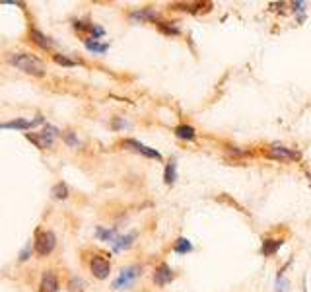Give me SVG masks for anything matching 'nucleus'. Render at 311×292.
Segmentation results:
<instances>
[{"instance_id": "17", "label": "nucleus", "mask_w": 311, "mask_h": 292, "mask_svg": "<svg viewBox=\"0 0 311 292\" xmlns=\"http://www.w3.org/2000/svg\"><path fill=\"white\" fill-rule=\"evenodd\" d=\"M175 137L183 140H193L197 137V133H195V129L191 127V125H177L175 127Z\"/></svg>"}, {"instance_id": "16", "label": "nucleus", "mask_w": 311, "mask_h": 292, "mask_svg": "<svg viewBox=\"0 0 311 292\" xmlns=\"http://www.w3.org/2000/svg\"><path fill=\"white\" fill-rule=\"evenodd\" d=\"M29 35H31V39H33V41L37 43L39 47H43V49H51V47L55 45V43H53V39L47 37L45 33L37 31V29H31V33H29Z\"/></svg>"}, {"instance_id": "25", "label": "nucleus", "mask_w": 311, "mask_h": 292, "mask_svg": "<svg viewBox=\"0 0 311 292\" xmlns=\"http://www.w3.org/2000/svg\"><path fill=\"white\" fill-rule=\"evenodd\" d=\"M70 288L76 292H82L84 290V280L82 279H72L70 280Z\"/></svg>"}, {"instance_id": "22", "label": "nucleus", "mask_w": 311, "mask_h": 292, "mask_svg": "<svg viewBox=\"0 0 311 292\" xmlns=\"http://www.w3.org/2000/svg\"><path fill=\"white\" fill-rule=\"evenodd\" d=\"M51 195H53L57 201H64V199L68 197V187H66L64 183H57V185L53 187V191H51Z\"/></svg>"}, {"instance_id": "9", "label": "nucleus", "mask_w": 311, "mask_h": 292, "mask_svg": "<svg viewBox=\"0 0 311 292\" xmlns=\"http://www.w3.org/2000/svg\"><path fill=\"white\" fill-rule=\"evenodd\" d=\"M173 8L177 10H185V12H210L212 10V2H193V4H189V2H177L173 4Z\"/></svg>"}, {"instance_id": "2", "label": "nucleus", "mask_w": 311, "mask_h": 292, "mask_svg": "<svg viewBox=\"0 0 311 292\" xmlns=\"http://www.w3.org/2000/svg\"><path fill=\"white\" fill-rule=\"evenodd\" d=\"M140 267L138 265H132V267H126L123 269L121 273H119V277L113 280V288L115 290H124V288H130L132 284H135V280L140 277Z\"/></svg>"}, {"instance_id": "24", "label": "nucleus", "mask_w": 311, "mask_h": 292, "mask_svg": "<svg viewBox=\"0 0 311 292\" xmlns=\"http://www.w3.org/2000/svg\"><path fill=\"white\" fill-rule=\"evenodd\" d=\"M64 140H66L70 146H78V139H76V135L72 131H66V133H64Z\"/></svg>"}, {"instance_id": "6", "label": "nucleus", "mask_w": 311, "mask_h": 292, "mask_svg": "<svg viewBox=\"0 0 311 292\" xmlns=\"http://www.w3.org/2000/svg\"><path fill=\"white\" fill-rule=\"evenodd\" d=\"M90 269H92V273H94L96 279H107L109 273H111V265H109V261L103 259V257H100V255L94 257V259L90 261Z\"/></svg>"}, {"instance_id": "1", "label": "nucleus", "mask_w": 311, "mask_h": 292, "mask_svg": "<svg viewBox=\"0 0 311 292\" xmlns=\"http://www.w3.org/2000/svg\"><path fill=\"white\" fill-rule=\"evenodd\" d=\"M8 63L20 68L25 74H33V76H43L45 74V66L39 61L37 57L29 55V53H10L8 55Z\"/></svg>"}, {"instance_id": "11", "label": "nucleus", "mask_w": 311, "mask_h": 292, "mask_svg": "<svg viewBox=\"0 0 311 292\" xmlns=\"http://www.w3.org/2000/svg\"><path fill=\"white\" fill-rule=\"evenodd\" d=\"M135 22H158V12L154 8H140L137 12H130Z\"/></svg>"}, {"instance_id": "12", "label": "nucleus", "mask_w": 311, "mask_h": 292, "mask_svg": "<svg viewBox=\"0 0 311 292\" xmlns=\"http://www.w3.org/2000/svg\"><path fill=\"white\" fill-rule=\"evenodd\" d=\"M39 123H43V119L37 117L35 121H25V119H16V121H10V123H2L0 127L2 129H22V131H27V129L35 127Z\"/></svg>"}, {"instance_id": "7", "label": "nucleus", "mask_w": 311, "mask_h": 292, "mask_svg": "<svg viewBox=\"0 0 311 292\" xmlns=\"http://www.w3.org/2000/svg\"><path fill=\"white\" fill-rule=\"evenodd\" d=\"M126 148H132V150H137L138 154H142V156H146V158H154V160H162V154L158 152V150H154V148H148V146H144L142 142H138L135 139H128L123 142Z\"/></svg>"}, {"instance_id": "4", "label": "nucleus", "mask_w": 311, "mask_h": 292, "mask_svg": "<svg viewBox=\"0 0 311 292\" xmlns=\"http://www.w3.org/2000/svg\"><path fill=\"white\" fill-rule=\"evenodd\" d=\"M55 135H57V129L47 127L41 135H33V133L29 135V133H25V139L31 140L39 150H45V148H51V146H53V139H55Z\"/></svg>"}, {"instance_id": "18", "label": "nucleus", "mask_w": 311, "mask_h": 292, "mask_svg": "<svg viewBox=\"0 0 311 292\" xmlns=\"http://www.w3.org/2000/svg\"><path fill=\"white\" fill-rule=\"evenodd\" d=\"M173 252L179 255H185V254H189V252H193V243L187 240V238H179V240L175 241Z\"/></svg>"}, {"instance_id": "5", "label": "nucleus", "mask_w": 311, "mask_h": 292, "mask_svg": "<svg viewBox=\"0 0 311 292\" xmlns=\"http://www.w3.org/2000/svg\"><path fill=\"white\" fill-rule=\"evenodd\" d=\"M57 245V238L53 232H41L35 240V252L39 255H49Z\"/></svg>"}, {"instance_id": "15", "label": "nucleus", "mask_w": 311, "mask_h": 292, "mask_svg": "<svg viewBox=\"0 0 311 292\" xmlns=\"http://www.w3.org/2000/svg\"><path fill=\"white\" fill-rule=\"evenodd\" d=\"M163 179H165V183L167 185H173L175 179H177V160L171 158L167 165H165V172H163Z\"/></svg>"}, {"instance_id": "14", "label": "nucleus", "mask_w": 311, "mask_h": 292, "mask_svg": "<svg viewBox=\"0 0 311 292\" xmlns=\"http://www.w3.org/2000/svg\"><path fill=\"white\" fill-rule=\"evenodd\" d=\"M137 238V234H128V236H117L115 241H113V252H123V249H128L132 245V240Z\"/></svg>"}, {"instance_id": "10", "label": "nucleus", "mask_w": 311, "mask_h": 292, "mask_svg": "<svg viewBox=\"0 0 311 292\" xmlns=\"http://www.w3.org/2000/svg\"><path fill=\"white\" fill-rule=\"evenodd\" d=\"M59 290V279L53 271H47L41 279V284H39V292H57Z\"/></svg>"}, {"instance_id": "20", "label": "nucleus", "mask_w": 311, "mask_h": 292, "mask_svg": "<svg viewBox=\"0 0 311 292\" xmlns=\"http://www.w3.org/2000/svg\"><path fill=\"white\" fill-rule=\"evenodd\" d=\"M96 236L100 238V240L103 241H115V238H117V230H105L101 228V226H98V230H96Z\"/></svg>"}, {"instance_id": "8", "label": "nucleus", "mask_w": 311, "mask_h": 292, "mask_svg": "<svg viewBox=\"0 0 311 292\" xmlns=\"http://www.w3.org/2000/svg\"><path fill=\"white\" fill-rule=\"evenodd\" d=\"M175 273L171 271V267L162 263L160 267H156V271H154V282L158 284V286H165V284H169L171 280H173Z\"/></svg>"}, {"instance_id": "23", "label": "nucleus", "mask_w": 311, "mask_h": 292, "mask_svg": "<svg viewBox=\"0 0 311 292\" xmlns=\"http://www.w3.org/2000/svg\"><path fill=\"white\" fill-rule=\"evenodd\" d=\"M53 59H55V63L61 64V66H74L76 64V61L68 59V57H64V55H53Z\"/></svg>"}, {"instance_id": "19", "label": "nucleus", "mask_w": 311, "mask_h": 292, "mask_svg": "<svg viewBox=\"0 0 311 292\" xmlns=\"http://www.w3.org/2000/svg\"><path fill=\"white\" fill-rule=\"evenodd\" d=\"M86 49L92 53H105L107 49H109V45L107 43H100L98 39H86Z\"/></svg>"}, {"instance_id": "3", "label": "nucleus", "mask_w": 311, "mask_h": 292, "mask_svg": "<svg viewBox=\"0 0 311 292\" xmlns=\"http://www.w3.org/2000/svg\"><path fill=\"white\" fill-rule=\"evenodd\" d=\"M266 156L273 158V160H280V162H298L299 158H301V154L299 152L288 148V146H282V144H274V146H271V150L266 152Z\"/></svg>"}, {"instance_id": "21", "label": "nucleus", "mask_w": 311, "mask_h": 292, "mask_svg": "<svg viewBox=\"0 0 311 292\" xmlns=\"http://www.w3.org/2000/svg\"><path fill=\"white\" fill-rule=\"evenodd\" d=\"M158 29L163 31L165 35H179V27L173 22H158Z\"/></svg>"}, {"instance_id": "13", "label": "nucleus", "mask_w": 311, "mask_h": 292, "mask_svg": "<svg viewBox=\"0 0 311 292\" xmlns=\"http://www.w3.org/2000/svg\"><path fill=\"white\" fill-rule=\"evenodd\" d=\"M284 245V240H264L262 241V255L264 257H273L278 254V249Z\"/></svg>"}]
</instances>
